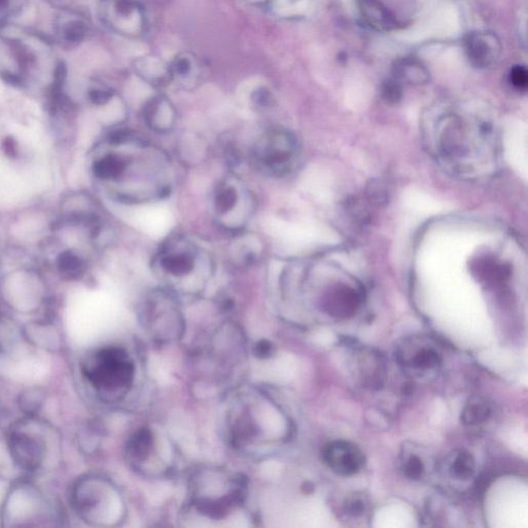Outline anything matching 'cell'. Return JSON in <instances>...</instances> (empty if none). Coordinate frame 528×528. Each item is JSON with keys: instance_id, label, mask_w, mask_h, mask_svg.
<instances>
[{"instance_id": "cell-1", "label": "cell", "mask_w": 528, "mask_h": 528, "mask_svg": "<svg viewBox=\"0 0 528 528\" xmlns=\"http://www.w3.org/2000/svg\"><path fill=\"white\" fill-rule=\"evenodd\" d=\"M84 374L98 392L112 394L131 386L134 378V364L125 350L104 348L85 366Z\"/></svg>"}, {"instance_id": "cell-2", "label": "cell", "mask_w": 528, "mask_h": 528, "mask_svg": "<svg viewBox=\"0 0 528 528\" xmlns=\"http://www.w3.org/2000/svg\"><path fill=\"white\" fill-rule=\"evenodd\" d=\"M159 273L171 279L183 280L197 273H212L210 258L194 243L173 237L163 243L155 258Z\"/></svg>"}, {"instance_id": "cell-3", "label": "cell", "mask_w": 528, "mask_h": 528, "mask_svg": "<svg viewBox=\"0 0 528 528\" xmlns=\"http://www.w3.org/2000/svg\"><path fill=\"white\" fill-rule=\"evenodd\" d=\"M298 154L296 136L282 129H274L263 134L254 148V158L260 169L275 176L288 173Z\"/></svg>"}, {"instance_id": "cell-4", "label": "cell", "mask_w": 528, "mask_h": 528, "mask_svg": "<svg viewBox=\"0 0 528 528\" xmlns=\"http://www.w3.org/2000/svg\"><path fill=\"white\" fill-rule=\"evenodd\" d=\"M214 208L217 218L222 220L225 226L227 221L235 218V215H239L243 222L245 223L248 218L241 211L251 214L253 202L243 186L233 180H227L221 183L215 191Z\"/></svg>"}, {"instance_id": "cell-5", "label": "cell", "mask_w": 528, "mask_h": 528, "mask_svg": "<svg viewBox=\"0 0 528 528\" xmlns=\"http://www.w3.org/2000/svg\"><path fill=\"white\" fill-rule=\"evenodd\" d=\"M323 460L339 476H353L361 470L364 456L361 450L346 441H335L327 444L322 452Z\"/></svg>"}, {"instance_id": "cell-6", "label": "cell", "mask_w": 528, "mask_h": 528, "mask_svg": "<svg viewBox=\"0 0 528 528\" xmlns=\"http://www.w3.org/2000/svg\"><path fill=\"white\" fill-rule=\"evenodd\" d=\"M9 449L14 461L23 470L32 472L40 468L46 455L45 445L40 439L19 431L10 435Z\"/></svg>"}, {"instance_id": "cell-7", "label": "cell", "mask_w": 528, "mask_h": 528, "mask_svg": "<svg viewBox=\"0 0 528 528\" xmlns=\"http://www.w3.org/2000/svg\"><path fill=\"white\" fill-rule=\"evenodd\" d=\"M466 47L468 59L477 67H490L501 54V47L496 36L487 32L470 34Z\"/></svg>"}, {"instance_id": "cell-8", "label": "cell", "mask_w": 528, "mask_h": 528, "mask_svg": "<svg viewBox=\"0 0 528 528\" xmlns=\"http://www.w3.org/2000/svg\"><path fill=\"white\" fill-rule=\"evenodd\" d=\"M360 294L349 286L333 288L323 298L325 312L335 318L346 319L353 316L360 307Z\"/></svg>"}, {"instance_id": "cell-9", "label": "cell", "mask_w": 528, "mask_h": 528, "mask_svg": "<svg viewBox=\"0 0 528 528\" xmlns=\"http://www.w3.org/2000/svg\"><path fill=\"white\" fill-rule=\"evenodd\" d=\"M145 119L151 128L159 132H165L173 127L175 123V112L167 100L155 98L147 106Z\"/></svg>"}, {"instance_id": "cell-10", "label": "cell", "mask_w": 528, "mask_h": 528, "mask_svg": "<svg viewBox=\"0 0 528 528\" xmlns=\"http://www.w3.org/2000/svg\"><path fill=\"white\" fill-rule=\"evenodd\" d=\"M393 75L398 82L420 85L429 82V73L418 59L413 57L398 59L393 65Z\"/></svg>"}, {"instance_id": "cell-11", "label": "cell", "mask_w": 528, "mask_h": 528, "mask_svg": "<svg viewBox=\"0 0 528 528\" xmlns=\"http://www.w3.org/2000/svg\"><path fill=\"white\" fill-rule=\"evenodd\" d=\"M362 16L372 27L383 32L394 29L396 21L379 0H360Z\"/></svg>"}, {"instance_id": "cell-12", "label": "cell", "mask_w": 528, "mask_h": 528, "mask_svg": "<svg viewBox=\"0 0 528 528\" xmlns=\"http://www.w3.org/2000/svg\"><path fill=\"white\" fill-rule=\"evenodd\" d=\"M153 447V437L150 429H141L129 439L127 452L136 460H146Z\"/></svg>"}, {"instance_id": "cell-13", "label": "cell", "mask_w": 528, "mask_h": 528, "mask_svg": "<svg viewBox=\"0 0 528 528\" xmlns=\"http://www.w3.org/2000/svg\"><path fill=\"white\" fill-rule=\"evenodd\" d=\"M123 169L122 156L108 154L96 161L93 165L94 175L104 181H116L120 178Z\"/></svg>"}, {"instance_id": "cell-14", "label": "cell", "mask_w": 528, "mask_h": 528, "mask_svg": "<svg viewBox=\"0 0 528 528\" xmlns=\"http://www.w3.org/2000/svg\"><path fill=\"white\" fill-rule=\"evenodd\" d=\"M57 267L61 276L67 280H75L81 277L85 269L81 258L69 251L59 256Z\"/></svg>"}, {"instance_id": "cell-15", "label": "cell", "mask_w": 528, "mask_h": 528, "mask_svg": "<svg viewBox=\"0 0 528 528\" xmlns=\"http://www.w3.org/2000/svg\"><path fill=\"white\" fill-rule=\"evenodd\" d=\"M490 415V408L481 398H472L464 407L461 414V422L466 425H476L484 422Z\"/></svg>"}, {"instance_id": "cell-16", "label": "cell", "mask_w": 528, "mask_h": 528, "mask_svg": "<svg viewBox=\"0 0 528 528\" xmlns=\"http://www.w3.org/2000/svg\"><path fill=\"white\" fill-rule=\"evenodd\" d=\"M476 462L472 454L464 451L458 454L451 466V475L457 480H468L474 475Z\"/></svg>"}, {"instance_id": "cell-17", "label": "cell", "mask_w": 528, "mask_h": 528, "mask_svg": "<svg viewBox=\"0 0 528 528\" xmlns=\"http://www.w3.org/2000/svg\"><path fill=\"white\" fill-rule=\"evenodd\" d=\"M441 363V358L437 352L431 349H422L415 355L413 364L419 370H431Z\"/></svg>"}, {"instance_id": "cell-18", "label": "cell", "mask_w": 528, "mask_h": 528, "mask_svg": "<svg viewBox=\"0 0 528 528\" xmlns=\"http://www.w3.org/2000/svg\"><path fill=\"white\" fill-rule=\"evenodd\" d=\"M382 96L388 104H396L402 98V87L396 80H389L382 86Z\"/></svg>"}, {"instance_id": "cell-19", "label": "cell", "mask_w": 528, "mask_h": 528, "mask_svg": "<svg viewBox=\"0 0 528 528\" xmlns=\"http://www.w3.org/2000/svg\"><path fill=\"white\" fill-rule=\"evenodd\" d=\"M423 472H424V466H423L420 458L417 457V456H412V457L409 458L406 466H405V472H406V476L408 478L418 480L422 477Z\"/></svg>"}, {"instance_id": "cell-20", "label": "cell", "mask_w": 528, "mask_h": 528, "mask_svg": "<svg viewBox=\"0 0 528 528\" xmlns=\"http://www.w3.org/2000/svg\"><path fill=\"white\" fill-rule=\"evenodd\" d=\"M509 81L517 89H526L528 85V73L525 67H514L509 73Z\"/></svg>"}, {"instance_id": "cell-21", "label": "cell", "mask_w": 528, "mask_h": 528, "mask_svg": "<svg viewBox=\"0 0 528 528\" xmlns=\"http://www.w3.org/2000/svg\"><path fill=\"white\" fill-rule=\"evenodd\" d=\"M252 100L256 106L267 108V106H271L273 104V94L269 90L261 88V89L256 90L254 92L253 95H252Z\"/></svg>"}, {"instance_id": "cell-22", "label": "cell", "mask_w": 528, "mask_h": 528, "mask_svg": "<svg viewBox=\"0 0 528 528\" xmlns=\"http://www.w3.org/2000/svg\"><path fill=\"white\" fill-rule=\"evenodd\" d=\"M90 98L95 104H106L112 98V92L106 89L92 90Z\"/></svg>"}, {"instance_id": "cell-23", "label": "cell", "mask_w": 528, "mask_h": 528, "mask_svg": "<svg viewBox=\"0 0 528 528\" xmlns=\"http://www.w3.org/2000/svg\"><path fill=\"white\" fill-rule=\"evenodd\" d=\"M191 69V63L187 58L177 59L173 63V71L177 75H188Z\"/></svg>"}, {"instance_id": "cell-24", "label": "cell", "mask_w": 528, "mask_h": 528, "mask_svg": "<svg viewBox=\"0 0 528 528\" xmlns=\"http://www.w3.org/2000/svg\"><path fill=\"white\" fill-rule=\"evenodd\" d=\"M255 349L256 355L261 358L269 357L273 353V345L267 341H259L256 345Z\"/></svg>"}, {"instance_id": "cell-25", "label": "cell", "mask_w": 528, "mask_h": 528, "mask_svg": "<svg viewBox=\"0 0 528 528\" xmlns=\"http://www.w3.org/2000/svg\"><path fill=\"white\" fill-rule=\"evenodd\" d=\"M363 503L359 501H352L351 505H350L349 507L350 513L353 514V515L361 514L362 512H363Z\"/></svg>"}, {"instance_id": "cell-26", "label": "cell", "mask_w": 528, "mask_h": 528, "mask_svg": "<svg viewBox=\"0 0 528 528\" xmlns=\"http://www.w3.org/2000/svg\"><path fill=\"white\" fill-rule=\"evenodd\" d=\"M3 147H5V153H8V154L9 155L15 154V151H16L15 143H14L13 141L11 140V139H7V141H5V144H3Z\"/></svg>"}]
</instances>
